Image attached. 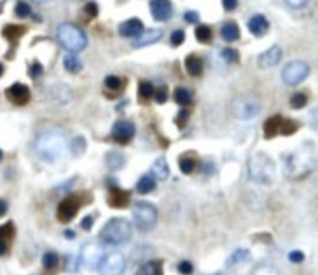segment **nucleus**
<instances>
[{"mask_svg":"<svg viewBox=\"0 0 318 275\" xmlns=\"http://www.w3.org/2000/svg\"><path fill=\"white\" fill-rule=\"evenodd\" d=\"M188 118H189V111L183 108V110L178 113V116H177V120H176L177 125H178L179 127H184L185 123L188 122Z\"/></svg>","mask_w":318,"mask_h":275,"instance_id":"obj_45","label":"nucleus"},{"mask_svg":"<svg viewBox=\"0 0 318 275\" xmlns=\"http://www.w3.org/2000/svg\"><path fill=\"white\" fill-rule=\"evenodd\" d=\"M3 73H4V66H3L2 63H0V76L3 75Z\"/></svg>","mask_w":318,"mask_h":275,"instance_id":"obj_58","label":"nucleus"},{"mask_svg":"<svg viewBox=\"0 0 318 275\" xmlns=\"http://www.w3.org/2000/svg\"><path fill=\"white\" fill-rule=\"evenodd\" d=\"M178 270L182 274L184 275H189L193 273V265L189 263V261H182L178 266Z\"/></svg>","mask_w":318,"mask_h":275,"instance_id":"obj_49","label":"nucleus"},{"mask_svg":"<svg viewBox=\"0 0 318 275\" xmlns=\"http://www.w3.org/2000/svg\"><path fill=\"white\" fill-rule=\"evenodd\" d=\"M260 107L259 105L256 104L253 100H248V99H241L237 100L234 104V111L235 116L240 120H250L254 116L258 115Z\"/></svg>","mask_w":318,"mask_h":275,"instance_id":"obj_11","label":"nucleus"},{"mask_svg":"<svg viewBox=\"0 0 318 275\" xmlns=\"http://www.w3.org/2000/svg\"><path fill=\"white\" fill-rule=\"evenodd\" d=\"M149 8L153 18L158 21H166L173 15V5L171 0H150Z\"/></svg>","mask_w":318,"mask_h":275,"instance_id":"obj_14","label":"nucleus"},{"mask_svg":"<svg viewBox=\"0 0 318 275\" xmlns=\"http://www.w3.org/2000/svg\"><path fill=\"white\" fill-rule=\"evenodd\" d=\"M174 99H176V101L178 102L179 105L185 106L189 104L190 100H192V96H190V92L188 91L187 89H184V87H178V89H176V91H174Z\"/></svg>","mask_w":318,"mask_h":275,"instance_id":"obj_30","label":"nucleus"},{"mask_svg":"<svg viewBox=\"0 0 318 275\" xmlns=\"http://www.w3.org/2000/svg\"><path fill=\"white\" fill-rule=\"evenodd\" d=\"M155 187V181L153 177L150 176H143L137 183V190L140 194H147V193L152 192Z\"/></svg>","mask_w":318,"mask_h":275,"instance_id":"obj_25","label":"nucleus"},{"mask_svg":"<svg viewBox=\"0 0 318 275\" xmlns=\"http://www.w3.org/2000/svg\"><path fill=\"white\" fill-rule=\"evenodd\" d=\"M85 148H86V142H85L84 137H76L72 141V144H71V150L73 151L76 156L81 155L85 151Z\"/></svg>","mask_w":318,"mask_h":275,"instance_id":"obj_40","label":"nucleus"},{"mask_svg":"<svg viewBox=\"0 0 318 275\" xmlns=\"http://www.w3.org/2000/svg\"><path fill=\"white\" fill-rule=\"evenodd\" d=\"M85 13H86L90 18H96L97 14H99V8H97L96 3L91 2L89 3V4H86V7H85Z\"/></svg>","mask_w":318,"mask_h":275,"instance_id":"obj_47","label":"nucleus"},{"mask_svg":"<svg viewBox=\"0 0 318 275\" xmlns=\"http://www.w3.org/2000/svg\"><path fill=\"white\" fill-rule=\"evenodd\" d=\"M249 172H250L251 178L264 183L274 178L275 166L266 156H254L249 162Z\"/></svg>","mask_w":318,"mask_h":275,"instance_id":"obj_4","label":"nucleus"},{"mask_svg":"<svg viewBox=\"0 0 318 275\" xmlns=\"http://www.w3.org/2000/svg\"><path fill=\"white\" fill-rule=\"evenodd\" d=\"M25 34V28L21 25H8L3 30V36L10 41L20 39Z\"/></svg>","mask_w":318,"mask_h":275,"instance_id":"obj_24","label":"nucleus"},{"mask_svg":"<svg viewBox=\"0 0 318 275\" xmlns=\"http://www.w3.org/2000/svg\"><path fill=\"white\" fill-rule=\"evenodd\" d=\"M63 65H65V68L70 73H78L82 68V63L80 61V59L76 55L73 54H68L66 55L65 59H63Z\"/></svg>","mask_w":318,"mask_h":275,"instance_id":"obj_27","label":"nucleus"},{"mask_svg":"<svg viewBox=\"0 0 318 275\" xmlns=\"http://www.w3.org/2000/svg\"><path fill=\"white\" fill-rule=\"evenodd\" d=\"M92 226H94V218L91 216H87L82 219L81 227L84 228V231H90L92 228Z\"/></svg>","mask_w":318,"mask_h":275,"instance_id":"obj_52","label":"nucleus"},{"mask_svg":"<svg viewBox=\"0 0 318 275\" xmlns=\"http://www.w3.org/2000/svg\"><path fill=\"white\" fill-rule=\"evenodd\" d=\"M34 2H36V3H47V2H50V0H34Z\"/></svg>","mask_w":318,"mask_h":275,"instance_id":"obj_59","label":"nucleus"},{"mask_svg":"<svg viewBox=\"0 0 318 275\" xmlns=\"http://www.w3.org/2000/svg\"><path fill=\"white\" fill-rule=\"evenodd\" d=\"M216 275H220V274H216Z\"/></svg>","mask_w":318,"mask_h":275,"instance_id":"obj_61","label":"nucleus"},{"mask_svg":"<svg viewBox=\"0 0 318 275\" xmlns=\"http://www.w3.org/2000/svg\"><path fill=\"white\" fill-rule=\"evenodd\" d=\"M251 275H280V273H278V270L275 266L269 265V264H264V265H259L251 273Z\"/></svg>","mask_w":318,"mask_h":275,"instance_id":"obj_35","label":"nucleus"},{"mask_svg":"<svg viewBox=\"0 0 318 275\" xmlns=\"http://www.w3.org/2000/svg\"><path fill=\"white\" fill-rule=\"evenodd\" d=\"M136 133V127L129 121H118L113 125L112 136L119 144H127L133 139Z\"/></svg>","mask_w":318,"mask_h":275,"instance_id":"obj_13","label":"nucleus"},{"mask_svg":"<svg viewBox=\"0 0 318 275\" xmlns=\"http://www.w3.org/2000/svg\"><path fill=\"white\" fill-rule=\"evenodd\" d=\"M290 104L293 108L299 110V108H302L304 105L307 104V96L304 94H301V92H297V94H295L292 97H291Z\"/></svg>","mask_w":318,"mask_h":275,"instance_id":"obj_37","label":"nucleus"},{"mask_svg":"<svg viewBox=\"0 0 318 275\" xmlns=\"http://www.w3.org/2000/svg\"><path fill=\"white\" fill-rule=\"evenodd\" d=\"M162 35H163V31L161 29H149V30L144 31L139 36H137V39L133 42V46L143 47L152 45L154 42H157L162 38Z\"/></svg>","mask_w":318,"mask_h":275,"instance_id":"obj_17","label":"nucleus"},{"mask_svg":"<svg viewBox=\"0 0 318 275\" xmlns=\"http://www.w3.org/2000/svg\"><path fill=\"white\" fill-rule=\"evenodd\" d=\"M152 172L158 179L161 181H164V179L168 178L169 176V166L167 163V161L164 158H158L152 166Z\"/></svg>","mask_w":318,"mask_h":275,"instance_id":"obj_23","label":"nucleus"},{"mask_svg":"<svg viewBox=\"0 0 318 275\" xmlns=\"http://www.w3.org/2000/svg\"><path fill=\"white\" fill-rule=\"evenodd\" d=\"M57 39L60 44L70 52H80L86 47L87 38L84 31L73 24H61L57 29Z\"/></svg>","mask_w":318,"mask_h":275,"instance_id":"obj_3","label":"nucleus"},{"mask_svg":"<svg viewBox=\"0 0 318 275\" xmlns=\"http://www.w3.org/2000/svg\"><path fill=\"white\" fill-rule=\"evenodd\" d=\"M77 266H78L77 258H75L73 255L66 256V263H65L66 271H68V273H75V271L77 270Z\"/></svg>","mask_w":318,"mask_h":275,"instance_id":"obj_42","label":"nucleus"},{"mask_svg":"<svg viewBox=\"0 0 318 275\" xmlns=\"http://www.w3.org/2000/svg\"><path fill=\"white\" fill-rule=\"evenodd\" d=\"M184 19L190 24H195L199 21V14L197 12H193V10H189L184 14Z\"/></svg>","mask_w":318,"mask_h":275,"instance_id":"obj_50","label":"nucleus"},{"mask_svg":"<svg viewBox=\"0 0 318 275\" xmlns=\"http://www.w3.org/2000/svg\"><path fill=\"white\" fill-rule=\"evenodd\" d=\"M124 158L121 153L111 152L107 156V166L111 169H119L123 166Z\"/></svg>","mask_w":318,"mask_h":275,"instance_id":"obj_29","label":"nucleus"},{"mask_svg":"<svg viewBox=\"0 0 318 275\" xmlns=\"http://www.w3.org/2000/svg\"><path fill=\"white\" fill-rule=\"evenodd\" d=\"M8 100L17 106L26 105L30 100V90L24 84H14L5 91Z\"/></svg>","mask_w":318,"mask_h":275,"instance_id":"obj_12","label":"nucleus"},{"mask_svg":"<svg viewBox=\"0 0 318 275\" xmlns=\"http://www.w3.org/2000/svg\"><path fill=\"white\" fill-rule=\"evenodd\" d=\"M155 101L159 104H164L167 101V97H168V92H167L166 87H159L157 91H154Z\"/></svg>","mask_w":318,"mask_h":275,"instance_id":"obj_46","label":"nucleus"},{"mask_svg":"<svg viewBox=\"0 0 318 275\" xmlns=\"http://www.w3.org/2000/svg\"><path fill=\"white\" fill-rule=\"evenodd\" d=\"M308 2L309 0H286V3H287L290 7L296 8V9L304 7V5H306Z\"/></svg>","mask_w":318,"mask_h":275,"instance_id":"obj_54","label":"nucleus"},{"mask_svg":"<svg viewBox=\"0 0 318 275\" xmlns=\"http://www.w3.org/2000/svg\"><path fill=\"white\" fill-rule=\"evenodd\" d=\"M8 212V203L4 199H0V217L5 216Z\"/></svg>","mask_w":318,"mask_h":275,"instance_id":"obj_55","label":"nucleus"},{"mask_svg":"<svg viewBox=\"0 0 318 275\" xmlns=\"http://www.w3.org/2000/svg\"><path fill=\"white\" fill-rule=\"evenodd\" d=\"M281 122H282V118H281L280 116H274V117H270L264 125L265 137H266V139H271V137H274L275 134L277 133L278 129H280Z\"/></svg>","mask_w":318,"mask_h":275,"instance_id":"obj_22","label":"nucleus"},{"mask_svg":"<svg viewBox=\"0 0 318 275\" xmlns=\"http://www.w3.org/2000/svg\"><path fill=\"white\" fill-rule=\"evenodd\" d=\"M42 71H44V70H42L41 63H40V62H34L33 65H31L29 74H30V75H31V78L36 79V78H39L40 75H41Z\"/></svg>","mask_w":318,"mask_h":275,"instance_id":"obj_48","label":"nucleus"},{"mask_svg":"<svg viewBox=\"0 0 318 275\" xmlns=\"http://www.w3.org/2000/svg\"><path fill=\"white\" fill-rule=\"evenodd\" d=\"M287 169L292 177L304 176L312 169V157H307V153L299 151L287 160Z\"/></svg>","mask_w":318,"mask_h":275,"instance_id":"obj_9","label":"nucleus"},{"mask_svg":"<svg viewBox=\"0 0 318 275\" xmlns=\"http://www.w3.org/2000/svg\"><path fill=\"white\" fill-rule=\"evenodd\" d=\"M35 152L41 161L57 163L68 153V142L61 129L49 128L39 134L35 142Z\"/></svg>","mask_w":318,"mask_h":275,"instance_id":"obj_1","label":"nucleus"},{"mask_svg":"<svg viewBox=\"0 0 318 275\" xmlns=\"http://www.w3.org/2000/svg\"><path fill=\"white\" fill-rule=\"evenodd\" d=\"M2 160H3V152H2V151H0V161H2Z\"/></svg>","mask_w":318,"mask_h":275,"instance_id":"obj_60","label":"nucleus"},{"mask_svg":"<svg viewBox=\"0 0 318 275\" xmlns=\"http://www.w3.org/2000/svg\"><path fill=\"white\" fill-rule=\"evenodd\" d=\"M221 56L225 61L229 63H234L238 61V52L235 49H231V47H227V49L222 50Z\"/></svg>","mask_w":318,"mask_h":275,"instance_id":"obj_39","label":"nucleus"},{"mask_svg":"<svg viewBox=\"0 0 318 275\" xmlns=\"http://www.w3.org/2000/svg\"><path fill=\"white\" fill-rule=\"evenodd\" d=\"M105 85L111 90H117L121 87V79L117 78V76H107L105 80Z\"/></svg>","mask_w":318,"mask_h":275,"instance_id":"obj_43","label":"nucleus"},{"mask_svg":"<svg viewBox=\"0 0 318 275\" xmlns=\"http://www.w3.org/2000/svg\"><path fill=\"white\" fill-rule=\"evenodd\" d=\"M249 255H250V253H249L248 249L235 250V252L231 254V256L229 258V261H227V264H229V265H235V264L243 263V261L248 260Z\"/></svg>","mask_w":318,"mask_h":275,"instance_id":"obj_31","label":"nucleus"},{"mask_svg":"<svg viewBox=\"0 0 318 275\" xmlns=\"http://www.w3.org/2000/svg\"><path fill=\"white\" fill-rule=\"evenodd\" d=\"M281 57H282V50L276 45L260 55L258 63L261 68H270L272 66H276L281 61Z\"/></svg>","mask_w":318,"mask_h":275,"instance_id":"obj_15","label":"nucleus"},{"mask_svg":"<svg viewBox=\"0 0 318 275\" xmlns=\"http://www.w3.org/2000/svg\"><path fill=\"white\" fill-rule=\"evenodd\" d=\"M157 208L147 202H139L133 208V219L140 231H149L157 222Z\"/></svg>","mask_w":318,"mask_h":275,"instance_id":"obj_5","label":"nucleus"},{"mask_svg":"<svg viewBox=\"0 0 318 275\" xmlns=\"http://www.w3.org/2000/svg\"><path fill=\"white\" fill-rule=\"evenodd\" d=\"M5 250H7V247H5L4 243H3L2 240H0V255H3V254L5 253Z\"/></svg>","mask_w":318,"mask_h":275,"instance_id":"obj_57","label":"nucleus"},{"mask_svg":"<svg viewBox=\"0 0 318 275\" xmlns=\"http://www.w3.org/2000/svg\"><path fill=\"white\" fill-rule=\"evenodd\" d=\"M15 13H17L18 17L26 18V17H29V15H30L31 9H30V7H29V5L26 4V3L19 2L17 4V7H15Z\"/></svg>","mask_w":318,"mask_h":275,"instance_id":"obj_41","label":"nucleus"},{"mask_svg":"<svg viewBox=\"0 0 318 275\" xmlns=\"http://www.w3.org/2000/svg\"><path fill=\"white\" fill-rule=\"evenodd\" d=\"M139 94L144 99H150L154 95V86L148 81H143L139 85Z\"/></svg>","mask_w":318,"mask_h":275,"instance_id":"obj_36","label":"nucleus"},{"mask_svg":"<svg viewBox=\"0 0 318 275\" xmlns=\"http://www.w3.org/2000/svg\"><path fill=\"white\" fill-rule=\"evenodd\" d=\"M221 38L224 40L231 42L237 40L240 38V30H238V26L235 23H226L222 25L221 28Z\"/></svg>","mask_w":318,"mask_h":275,"instance_id":"obj_21","label":"nucleus"},{"mask_svg":"<svg viewBox=\"0 0 318 275\" xmlns=\"http://www.w3.org/2000/svg\"><path fill=\"white\" fill-rule=\"evenodd\" d=\"M185 68L192 76H199L203 73V61L195 55H189L185 59Z\"/></svg>","mask_w":318,"mask_h":275,"instance_id":"obj_20","label":"nucleus"},{"mask_svg":"<svg viewBox=\"0 0 318 275\" xmlns=\"http://www.w3.org/2000/svg\"><path fill=\"white\" fill-rule=\"evenodd\" d=\"M103 256H105V252L99 243L90 242L82 247L80 259L87 269H96L99 268Z\"/></svg>","mask_w":318,"mask_h":275,"instance_id":"obj_8","label":"nucleus"},{"mask_svg":"<svg viewBox=\"0 0 318 275\" xmlns=\"http://www.w3.org/2000/svg\"><path fill=\"white\" fill-rule=\"evenodd\" d=\"M238 2L237 0H222V7L227 12H231V10L236 9Z\"/></svg>","mask_w":318,"mask_h":275,"instance_id":"obj_53","label":"nucleus"},{"mask_svg":"<svg viewBox=\"0 0 318 275\" xmlns=\"http://www.w3.org/2000/svg\"><path fill=\"white\" fill-rule=\"evenodd\" d=\"M57 263H59V256L56 253L47 252L42 256V264H44L45 268L52 269L57 265Z\"/></svg>","mask_w":318,"mask_h":275,"instance_id":"obj_32","label":"nucleus"},{"mask_svg":"<svg viewBox=\"0 0 318 275\" xmlns=\"http://www.w3.org/2000/svg\"><path fill=\"white\" fill-rule=\"evenodd\" d=\"M136 275H163L162 274L161 264L157 261H148V263L143 264L137 271Z\"/></svg>","mask_w":318,"mask_h":275,"instance_id":"obj_26","label":"nucleus"},{"mask_svg":"<svg viewBox=\"0 0 318 275\" xmlns=\"http://www.w3.org/2000/svg\"><path fill=\"white\" fill-rule=\"evenodd\" d=\"M249 30H250L251 34L256 36H261L269 30V21H267L266 18L264 15H254L248 23Z\"/></svg>","mask_w":318,"mask_h":275,"instance_id":"obj_19","label":"nucleus"},{"mask_svg":"<svg viewBox=\"0 0 318 275\" xmlns=\"http://www.w3.org/2000/svg\"><path fill=\"white\" fill-rule=\"evenodd\" d=\"M304 259V254L299 250H293L292 253L290 254V260L293 261V263H301Z\"/></svg>","mask_w":318,"mask_h":275,"instance_id":"obj_51","label":"nucleus"},{"mask_svg":"<svg viewBox=\"0 0 318 275\" xmlns=\"http://www.w3.org/2000/svg\"><path fill=\"white\" fill-rule=\"evenodd\" d=\"M126 269V260L118 252L105 254L99 265L101 275H122Z\"/></svg>","mask_w":318,"mask_h":275,"instance_id":"obj_6","label":"nucleus"},{"mask_svg":"<svg viewBox=\"0 0 318 275\" xmlns=\"http://www.w3.org/2000/svg\"><path fill=\"white\" fill-rule=\"evenodd\" d=\"M80 202L76 197H67L60 203L57 207V219L61 223H68L72 221L78 213Z\"/></svg>","mask_w":318,"mask_h":275,"instance_id":"obj_10","label":"nucleus"},{"mask_svg":"<svg viewBox=\"0 0 318 275\" xmlns=\"http://www.w3.org/2000/svg\"><path fill=\"white\" fill-rule=\"evenodd\" d=\"M133 233L132 224L124 218H113L108 221L100 233V238L111 245L123 244L128 242Z\"/></svg>","mask_w":318,"mask_h":275,"instance_id":"obj_2","label":"nucleus"},{"mask_svg":"<svg viewBox=\"0 0 318 275\" xmlns=\"http://www.w3.org/2000/svg\"><path fill=\"white\" fill-rule=\"evenodd\" d=\"M184 39H185V35L182 30L173 31L171 35V42L173 46H179V45H182L183 41H184Z\"/></svg>","mask_w":318,"mask_h":275,"instance_id":"obj_44","label":"nucleus"},{"mask_svg":"<svg viewBox=\"0 0 318 275\" xmlns=\"http://www.w3.org/2000/svg\"><path fill=\"white\" fill-rule=\"evenodd\" d=\"M143 29H144V26H143L142 21L137 18H133V19L122 23L119 25L118 31L124 38H137L143 33Z\"/></svg>","mask_w":318,"mask_h":275,"instance_id":"obj_16","label":"nucleus"},{"mask_svg":"<svg viewBox=\"0 0 318 275\" xmlns=\"http://www.w3.org/2000/svg\"><path fill=\"white\" fill-rule=\"evenodd\" d=\"M179 167L183 173H185V174L192 173L195 167L194 160H192V158H189V157H182L179 160Z\"/></svg>","mask_w":318,"mask_h":275,"instance_id":"obj_34","label":"nucleus"},{"mask_svg":"<svg viewBox=\"0 0 318 275\" xmlns=\"http://www.w3.org/2000/svg\"><path fill=\"white\" fill-rule=\"evenodd\" d=\"M195 36H197L199 42H209L211 40V36H213V33H211V29L209 28L208 25H199L197 29H195Z\"/></svg>","mask_w":318,"mask_h":275,"instance_id":"obj_28","label":"nucleus"},{"mask_svg":"<svg viewBox=\"0 0 318 275\" xmlns=\"http://www.w3.org/2000/svg\"><path fill=\"white\" fill-rule=\"evenodd\" d=\"M309 74V66L303 61L288 62L282 70V80L290 86H295L304 80Z\"/></svg>","mask_w":318,"mask_h":275,"instance_id":"obj_7","label":"nucleus"},{"mask_svg":"<svg viewBox=\"0 0 318 275\" xmlns=\"http://www.w3.org/2000/svg\"><path fill=\"white\" fill-rule=\"evenodd\" d=\"M129 203V193L115 187L111 189L110 197H108V204L113 208H124Z\"/></svg>","mask_w":318,"mask_h":275,"instance_id":"obj_18","label":"nucleus"},{"mask_svg":"<svg viewBox=\"0 0 318 275\" xmlns=\"http://www.w3.org/2000/svg\"><path fill=\"white\" fill-rule=\"evenodd\" d=\"M15 234V228L14 224L12 222H8L7 224L0 227V240H5V239H12Z\"/></svg>","mask_w":318,"mask_h":275,"instance_id":"obj_33","label":"nucleus"},{"mask_svg":"<svg viewBox=\"0 0 318 275\" xmlns=\"http://www.w3.org/2000/svg\"><path fill=\"white\" fill-rule=\"evenodd\" d=\"M280 129L282 134H285V136H290V134H292L293 132H296V129H297V125L291 120H282Z\"/></svg>","mask_w":318,"mask_h":275,"instance_id":"obj_38","label":"nucleus"},{"mask_svg":"<svg viewBox=\"0 0 318 275\" xmlns=\"http://www.w3.org/2000/svg\"><path fill=\"white\" fill-rule=\"evenodd\" d=\"M65 235L68 238V239H73V237H75V233H73L72 231H66Z\"/></svg>","mask_w":318,"mask_h":275,"instance_id":"obj_56","label":"nucleus"}]
</instances>
